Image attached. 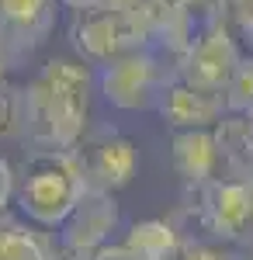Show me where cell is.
<instances>
[{
	"mask_svg": "<svg viewBox=\"0 0 253 260\" xmlns=\"http://www.w3.org/2000/svg\"><path fill=\"white\" fill-rule=\"evenodd\" d=\"M177 260H239L226 243H184Z\"/></svg>",
	"mask_w": 253,
	"mask_h": 260,
	"instance_id": "17",
	"label": "cell"
},
{
	"mask_svg": "<svg viewBox=\"0 0 253 260\" xmlns=\"http://www.w3.org/2000/svg\"><path fill=\"white\" fill-rule=\"evenodd\" d=\"M222 104H226V111L253 115V52L239 56L233 77H229L226 90H222Z\"/></svg>",
	"mask_w": 253,
	"mask_h": 260,
	"instance_id": "15",
	"label": "cell"
},
{
	"mask_svg": "<svg viewBox=\"0 0 253 260\" xmlns=\"http://www.w3.org/2000/svg\"><path fill=\"white\" fill-rule=\"evenodd\" d=\"M14 187H18V174H14L11 163L0 156V212L14 208Z\"/></svg>",
	"mask_w": 253,
	"mask_h": 260,
	"instance_id": "20",
	"label": "cell"
},
{
	"mask_svg": "<svg viewBox=\"0 0 253 260\" xmlns=\"http://www.w3.org/2000/svg\"><path fill=\"white\" fill-rule=\"evenodd\" d=\"M170 156L180 180L187 184V191L205 187L208 180L218 177V153H215L212 128H187V132H174L170 142Z\"/></svg>",
	"mask_w": 253,
	"mask_h": 260,
	"instance_id": "12",
	"label": "cell"
},
{
	"mask_svg": "<svg viewBox=\"0 0 253 260\" xmlns=\"http://www.w3.org/2000/svg\"><path fill=\"white\" fill-rule=\"evenodd\" d=\"M121 246L129 253H136L139 260H177L180 253V233L174 229V222L167 219H142V222H132L125 229V240Z\"/></svg>",
	"mask_w": 253,
	"mask_h": 260,
	"instance_id": "14",
	"label": "cell"
},
{
	"mask_svg": "<svg viewBox=\"0 0 253 260\" xmlns=\"http://www.w3.org/2000/svg\"><path fill=\"white\" fill-rule=\"evenodd\" d=\"M52 260H94V253H73V250L56 246V257H52Z\"/></svg>",
	"mask_w": 253,
	"mask_h": 260,
	"instance_id": "23",
	"label": "cell"
},
{
	"mask_svg": "<svg viewBox=\"0 0 253 260\" xmlns=\"http://www.w3.org/2000/svg\"><path fill=\"white\" fill-rule=\"evenodd\" d=\"M118 225H121V208L115 194L87 187V194L70 212V219L59 225V246L73 253H98L104 243H111Z\"/></svg>",
	"mask_w": 253,
	"mask_h": 260,
	"instance_id": "8",
	"label": "cell"
},
{
	"mask_svg": "<svg viewBox=\"0 0 253 260\" xmlns=\"http://www.w3.org/2000/svg\"><path fill=\"white\" fill-rule=\"evenodd\" d=\"M94 73L80 59H49L21 90L18 125L35 149H77L90 121Z\"/></svg>",
	"mask_w": 253,
	"mask_h": 260,
	"instance_id": "1",
	"label": "cell"
},
{
	"mask_svg": "<svg viewBox=\"0 0 253 260\" xmlns=\"http://www.w3.org/2000/svg\"><path fill=\"white\" fill-rule=\"evenodd\" d=\"M7 66H11V59L0 52V87H4V80H7Z\"/></svg>",
	"mask_w": 253,
	"mask_h": 260,
	"instance_id": "24",
	"label": "cell"
},
{
	"mask_svg": "<svg viewBox=\"0 0 253 260\" xmlns=\"http://www.w3.org/2000/svg\"><path fill=\"white\" fill-rule=\"evenodd\" d=\"M215 153H218V174L229 180H253V115L243 111H222L212 125Z\"/></svg>",
	"mask_w": 253,
	"mask_h": 260,
	"instance_id": "11",
	"label": "cell"
},
{
	"mask_svg": "<svg viewBox=\"0 0 253 260\" xmlns=\"http://www.w3.org/2000/svg\"><path fill=\"white\" fill-rule=\"evenodd\" d=\"M18 128V94L0 87V142Z\"/></svg>",
	"mask_w": 253,
	"mask_h": 260,
	"instance_id": "18",
	"label": "cell"
},
{
	"mask_svg": "<svg viewBox=\"0 0 253 260\" xmlns=\"http://www.w3.org/2000/svg\"><path fill=\"white\" fill-rule=\"evenodd\" d=\"M239 56H243L239 39L233 35V28L222 21V24L208 28L201 39H195L180 56H177L174 73L184 83H191V87L222 94L226 83H229V77H233L236 62H239Z\"/></svg>",
	"mask_w": 253,
	"mask_h": 260,
	"instance_id": "6",
	"label": "cell"
},
{
	"mask_svg": "<svg viewBox=\"0 0 253 260\" xmlns=\"http://www.w3.org/2000/svg\"><path fill=\"white\" fill-rule=\"evenodd\" d=\"M70 42L80 52V62H104L129 56L136 49H149V24L136 11H73Z\"/></svg>",
	"mask_w": 253,
	"mask_h": 260,
	"instance_id": "3",
	"label": "cell"
},
{
	"mask_svg": "<svg viewBox=\"0 0 253 260\" xmlns=\"http://www.w3.org/2000/svg\"><path fill=\"white\" fill-rule=\"evenodd\" d=\"M56 243L45 229H35L21 215L0 212V260H52Z\"/></svg>",
	"mask_w": 253,
	"mask_h": 260,
	"instance_id": "13",
	"label": "cell"
},
{
	"mask_svg": "<svg viewBox=\"0 0 253 260\" xmlns=\"http://www.w3.org/2000/svg\"><path fill=\"white\" fill-rule=\"evenodd\" d=\"M56 24V0H0V52L7 59L39 49Z\"/></svg>",
	"mask_w": 253,
	"mask_h": 260,
	"instance_id": "9",
	"label": "cell"
},
{
	"mask_svg": "<svg viewBox=\"0 0 253 260\" xmlns=\"http://www.w3.org/2000/svg\"><path fill=\"white\" fill-rule=\"evenodd\" d=\"M195 201L198 222L212 240L253 246V180L215 177L195 187Z\"/></svg>",
	"mask_w": 253,
	"mask_h": 260,
	"instance_id": "5",
	"label": "cell"
},
{
	"mask_svg": "<svg viewBox=\"0 0 253 260\" xmlns=\"http://www.w3.org/2000/svg\"><path fill=\"white\" fill-rule=\"evenodd\" d=\"M77 156L83 167V177H87V187H94V191L115 194L136 177V146H132V139H125L118 132L83 136L77 146Z\"/></svg>",
	"mask_w": 253,
	"mask_h": 260,
	"instance_id": "7",
	"label": "cell"
},
{
	"mask_svg": "<svg viewBox=\"0 0 253 260\" xmlns=\"http://www.w3.org/2000/svg\"><path fill=\"white\" fill-rule=\"evenodd\" d=\"M94 260H139L136 253H129L121 243H104L98 253H94Z\"/></svg>",
	"mask_w": 253,
	"mask_h": 260,
	"instance_id": "22",
	"label": "cell"
},
{
	"mask_svg": "<svg viewBox=\"0 0 253 260\" xmlns=\"http://www.w3.org/2000/svg\"><path fill=\"white\" fill-rule=\"evenodd\" d=\"M87 194V177L77 149H35L18 174L14 208L35 229L59 233L70 212Z\"/></svg>",
	"mask_w": 253,
	"mask_h": 260,
	"instance_id": "2",
	"label": "cell"
},
{
	"mask_svg": "<svg viewBox=\"0 0 253 260\" xmlns=\"http://www.w3.org/2000/svg\"><path fill=\"white\" fill-rule=\"evenodd\" d=\"M66 11H132L136 0H56Z\"/></svg>",
	"mask_w": 253,
	"mask_h": 260,
	"instance_id": "19",
	"label": "cell"
},
{
	"mask_svg": "<svg viewBox=\"0 0 253 260\" xmlns=\"http://www.w3.org/2000/svg\"><path fill=\"white\" fill-rule=\"evenodd\" d=\"M156 111L163 115V121L174 132H187V128H212L215 121L222 118L226 104H222V94L191 87L174 73L163 83L160 98H156Z\"/></svg>",
	"mask_w": 253,
	"mask_h": 260,
	"instance_id": "10",
	"label": "cell"
},
{
	"mask_svg": "<svg viewBox=\"0 0 253 260\" xmlns=\"http://www.w3.org/2000/svg\"><path fill=\"white\" fill-rule=\"evenodd\" d=\"M180 0H136V14H142L146 18V24H149V35H153V28H156V21H160V14L163 11H170V7H177ZM153 45V42H149Z\"/></svg>",
	"mask_w": 253,
	"mask_h": 260,
	"instance_id": "21",
	"label": "cell"
},
{
	"mask_svg": "<svg viewBox=\"0 0 253 260\" xmlns=\"http://www.w3.org/2000/svg\"><path fill=\"white\" fill-rule=\"evenodd\" d=\"M167 80H170V73L160 66V56H156L153 45L104 62L94 77L101 98L118 111H149V108H156V98H160Z\"/></svg>",
	"mask_w": 253,
	"mask_h": 260,
	"instance_id": "4",
	"label": "cell"
},
{
	"mask_svg": "<svg viewBox=\"0 0 253 260\" xmlns=\"http://www.w3.org/2000/svg\"><path fill=\"white\" fill-rule=\"evenodd\" d=\"M226 24L236 39L253 49V0H226Z\"/></svg>",
	"mask_w": 253,
	"mask_h": 260,
	"instance_id": "16",
	"label": "cell"
}]
</instances>
